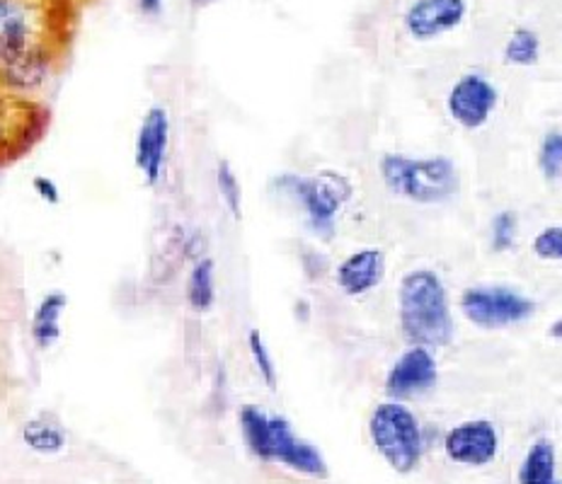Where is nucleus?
<instances>
[{"label": "nucleus", "mask_w": 562, "mask_h": 484, "mask_svg": "<svg viewBox=\"0 0 562 484\" xmlns=\"http://www.w3.org/2000/svg\"><path fill=\"white\" fill-rule=\"evenodd\" d=\"M70 0H0V70L44 49H66Z\"/></svg>", "instance_id": "nucleus-1"}, {"label": "nucleus", "mask_w": 562, "mask_h": 484, "mask_svg": "<svg viewBox=\"0 0 562 484\" xmlns=\"http://www.w3.org/2000/svg\"><path fill=\"white\" fill-rule=\"evenodd\" d=\"M401 329L409 345L441 349L456 335L449 291L441 277L431 269H409L397 289Z\"/></svg>", "instance_id": "nucleus-2"}, {"label": "nucleus", "mask_w": 562, "mask_h": 484, "mask_svg": "<svg viewBox=\"0 0 562 484\" xmlns=\"http://www.w3.org/2000/svg\"><path fill=\"white\" fill-rule=\"evenodd\" d=\"M240 429L252 455L260 460L281 463L308 477H327V463L318 448L299 439L284 417L267 415L260 407L245 405L240 409Z\"/></svg>", "instance_id": "nucleus-3"}, {"label": "nucleus", "mask_w": 562, "mask_h": 484, "mask_svg": "<svg viewBox=\"0 0 562 484\" xmlns=\"http://www.w3.org/2000/svg\"><path fill=\"white\" fill-rule=\"evenodd\" d=\"M381 177L389 192L419 206H437L459 194L461 177L447 156L409 158L389 153L381 160Z\"/></svg>", "instance_id": "nucleus-4"}, {"label": "nucleus", "mask_w": 562, "mask_h": 484, "mask_svg": "<svg viewBox=\"0 0 562 484\" xmlns=\"http://www.w3.org/2000/svg\"><path fill=\"white\" fill-rule=\"evenodd\" d=\"M281 192L294 196L308 218L311 230L321 240H333L337 230L339 211L355 194V187L345 175L335 170H323L313 177L284 175L279 180Z\"/></svg>", "instance_id": "nucleus-5"}, {"label": "nucleus", "mask_w": 562, "mask_h": 484, "mask_svg": "<svg viewBox=\"0 0 562 484\" xmlns=\"http://www.w3.org/2000/svg\"><path fill=\"white\" fill-rule=\"evenodd\" d=\"M371 441L395 472L409 475L422 458V429L415 412L403 403H381L369 421Z\"/></svg>", "instance_id": "nucleus-6"}, {"label": "nucleus", "mask_w": 562, "mask_h": 484, "mask_svg": "<svg viewBox=\"0 0 562 484\" xmlns=\"http://www.w3.org/2000/svg\"><path fill=\"white\" fill-rule=\"evenodd\" d=\"M461 313L480 329H505L529 320L536 305L509 286H471L461 293Z\"/></svg>", "instance_id": "nucleus-7"}, {"label": "nucleus", "mask_w": 562, "mask_h": 484, "mask_svg": "<svg viewBox=\"0 0 562 484\" xmlns=\"http://www.w3.org/2000/svg\"><path fill=\"white\" fill-rule=\"evenodd\" d=\"M170 128V114L162 104H154L138 124L134 140V165L148 187H158L162 177H166Z\"/></svg>", "instance_id": "nucleus-8"}, {"label": "nucleus", "mask_w": 562, "mask_h": 484, "mask_svg": "<svg viewBox=\"0 0 562 484\" xmlns=\"http://www.w3.org/2000/svg\"><path fill=\"white\" fill-rule=\"evenodd\" d=\"M499 90L495 82L483 74H465L453 82V88L447 98V110L451 120L463 126L465 132H477L483 128L492 112L497 110Z\"/></svg>", "instance_id": "nucleus-9"}, {"label": "nucleus", "mask_w": 562, "mask_h": 484, "mask_svg": "<svg viewBox=\"0 0 562 484\" xmlns=\"http://www.w3.org/2000/svg\"><path fill=\"white\" fill-rule=\"evenodd\" d=\"M439 381V365L427 347L409 345L385 375V395L395 403H405L429 393Z\"/></svg>", "instance_id": "nucleus-10"}, {"label": "nucleus", "mask_w": 562, "mask_h": 484, "mask_svg": "<svg viewBox=\"0 0 562 484\" xmlns=\"http://www.w3.org/2000/svg\"><path fill=\"white\" fill-rule=\"evenodd\" d=\"M443 451L459 465L483 468L499 453V434L487 419H471L453 427L443 439Z\"/></svg>", "instance_id": "nucleus-11"}, {"label": "nucleus", "mask_w": 562, "mask_h": 484, "mask_svg": "<svg viewBox=\"0 0 562 484\" xmlns=\"http://www.w3.org/2000/svg\"><path fill=\"white\" fill-rule=\"evenodd\" d=\"M465 15V0H415V3L405 10L403 25L413 40L431 42L453 30H459Z\"/></svg>", "instance_id": "nucleus-12"}, {"label": "nucleus", "mask_w": 562, "mask_h": 484, "mask_svg": "<svg viewBox=\"0 0 562 484\" xmlns=\"http://www.w3.org/2000/svg\"><path fill=\"white\" fill-rule=\"evenodd\" d=\"M385 279V255L376 247L351 252L337 264V286L349 299L367 296L369 291L379 289Z\"/></svg>", "instance_id": "nucleus-13"}, {"label": "nucleus", "mask_w": 562, "mask_h": 484, "mask_svg": "<svg viewBox=\"0 0 562 484\" xmlns=\"http://www.w3.org/2000/svg\"><path fill=\"white\" fill-rule=\"evenodd\" d=\"M68 308V296L64 291H49L42 301L34 305L32 320H30V335L34 347L46 351L58 345L64 335V313Z\"/></svg>", "instance_id": "nucleus-14"}, {"label": "nucleus", "mask_w": 562, "mask_h": 484, "mask_svg": "<svg viewBox=\"0 0 562 484\" xmlns=\"http://www.w3.org/2000/svg\"><path fill=\"white\" fill-rule=\"evenodd\" d=\"M30 104L0 94V158H5L10 150H25V134L32 128L25 120Z\"/></svg>", "instance_id": "nucleus-15"}, {"label": "nucleus", "mask_w": 562, "mask_h": 484, "mask_svg": "<svg viewBox=\"0 0 562 484\" xmlns=\"http://www.w3.org/2000/svg\"><path fill=\"white\" fill-rule=\"evenodd\" d=\"M187 303L196 313H209L216 303V269L209 257H199L187 277Z\"/></svg>", "instance_id": "nucleus-16"}, {"label": "nucleus", "mask_w": 562, "mask_h": 484, "mask_svg": "<svg viewBox=\"0 0 562 484\" xmlns=\"http://www.w3.org/2000/svg\"><path fill=\"white\" fill-rule=\"evenodd\" d=\"M22 441L34 453L42 455H56L61 453L66 448L68 436L64 431L61 424L52 417H32L30 421H25L22 427Z\"/></svg>", "instance_id": "nucleus-17"}, {"label": "nucleus", "mask_w": 562, "mask_h": 484, "mask_svg": "<svg viewBox=\"0 0 562 484\" xmlns=\"http://www.w3.org/2000/svg\"><path fill=\"white\" fill-rule=\"evenodd\" d=\"M555 448L550 441H536L519 468V484H550L555 480Z\"/></svg>", "instance_id": "nucleus-18"}, {"label": "nucleus", "mask_w": 562, "mask_h": 484, "mask_svg": "<svg viewBox=\"0 0 562 484\" xmlns=\"http://www.w3.org/2000/svg\"><path fill=\"white\" fill-rule=\"evenodd\" d=\"M541 58V37L529 27L514 30L505 44V61L512 66H533Z\"/></svg>", "instance_id": "nucleus-19"}, {"label": "nucleus", "mask_w": 562, "mask_h": 484, "mask_svg": "<svg viewBox=\"0 0 562 484\" xmlns=\"http://www.w3.org/2000/svg\"><path fill=\"white\" fill-rule=\"evenodd\" d=\"M216 187H218L221 199H224V204L228 209V214L236 221H240V216H243V189H240V182H238V175H236V170L231 168L228 160L218 162Z\"/></svg>", "instance_id": "nucleus-20"}, {"label": "nucleus", "mask_w": 562, "mask_h": 484, "mask_svg": "<svg viewBox=\"0 0 562 484\" xmlns=\"http://www.w3.org/2000/svg\"><path fill=\"white\" fill-rule=\"evenodd\" d=\"M538 168L548 182H558L562 175V134L558 128L548 132L538 146Z\"/></svg>", "instance_id": "nucleus-21"}, {"label": "nucleus", "mask_w": 562, "mask_h": 484, "mask_svg": "<svg viewBox=\"0 0 562 484\" xmlns=\"http://www.w3.org/2000/svg\"><path fill=\"white\" fill-rule=\"evenodd\" d=\"M248 349L255 361V369L260 373L265 385L269 391H277V363L272 359V353H269V347L260 329H250L248 333Z\"/></svg>", "instance_id": "nucleus-22"}, {"label": "nucleus", "mask_w": 562, "mask_h": 484, "mask_svg": "<svg viewBox=\"0 0 562 484\" xmlns=\"http://www.w3.org/2000/svg\"><path fill=\"white\" fill-rule=\"evenodd\" d=\"M519 218L512 211H502L492 218V250L495 252H509L514 243H517Z\"/></svg>", "instance_id": "nucleus-23"}, {"label": "nucleus", "mask_w": 562, "mask_h": 484, "mask_svg": "<svg viewBox=\"0 0 562 484\" xmlns=\"http://www.w3.org/2000/svg\"><path fill=\"white\" fill-rule=\"evenodd\" d=\"M533 252L543 262H560L562 259V228L548 226L533 238Z\"/></svg>", "instance_id": "nucleus-24"}, {"label": "nucleus", "mask_w": 562, "mask_h": 484, "mask_svg": "<svg viewBox=\"0 0 562 484\" xmlns=\"http://www.w3.org/2000/svg\"><path fill=\"white\" fill-rule=\"evenodd\" d=\"M32 192L37 194L44 204H49V206L61 204V187H58L56 180H52V177H46V175L34 177Z\"/></svg>", "instance_id": "nucleus-25"}, {"label": "nucleus", "mask_w": 562, "mask_h": 484, "mask_svg": "<svg viewBox=\"0 0 562 484\" xmlns=\"http://www.w3.org/2000/svg\"><path fill=\"white\" fill-rule=\"evenodd\" d=\"M162 5H166V0H136V8L140 15L146 18H156L162 13Z\"/></svg>", "instance_id": "nucleus-26"}, {"label": "nucleus", "mask_w": 562, "mask_h": 484, "mask_svg": "<svg viewBox=\"0 0 562 484\" xmlns=\"http://www.w3.org/2000/svg\"><path fill=\"white\" fill-rule=\"evenodd\" d=\"M550 337H555V339L562 337V320H555V325L550 327Z\"/></svg>", "instance_id": "nucleus-27"}, {"label": "nucleus", "mask_w": 562, "mask_h": 484, "mask_svg": "<svg viewBox=\"0 0 562 484\" xmlns=\"http://www.w3.org/2000/svg\"><path fill=\"white\" fill-rule=\"evenodd\" d=\"M190 3H192L194 8H206V5H211V3H216V0H190Z\"/></svg>", "instance_id": "nucleus-28"}, {"label": "nucleus", "mask_w": 562, "mask_h": 484, "mask_svg": "<svg viewBox=\"0 0 562 484\" xmlns=\"http://www.w3.org/2000/svg\"><path fill=\"white\" fill-rule=\"evenodd\" d=\"M550 484H558V480H553V482H550Z\"/></svg>", "instance_id": "nucleus-29"}]
</instances>
